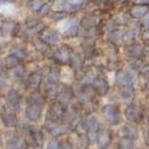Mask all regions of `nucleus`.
I'll return each instance as SVG.
<instances>
[{"label":"nucleus","mask_w":149,"mask_h":149,"mask_svg":"<svg viewBox=\"0 0 149 149\" xmlns=\"http://www.w3.org/2000/svg\"><path fill=\"white\" fill-rule=\"evenodd\" d=\"M45 99V95L40 91H31V94L26 100V108H24V117L28 122H37L42 119Z\"/></svg>","instance_id":"obj_1"},{"label":"nucleus","mask_w":149,"mask_h":149,"mask_svg":"<svg viewBox=\"0 0 149 149\" xmlns=\"http://www.w3.org/2000/svg\"><path fill=\"white\" fill-rule=\"evenodd\" d=\"M81 84L89 86L94 89L95 93L99 95H105L109 92V82L107 77L100 72H88L84 74V77L81 81Z\"/></svg>","instance_id":"obj_2"},{"label":"nucleus","mask_w":149,"mask_h":149,"mask_svg":"<svg viewBox=\"0 0 149 149\" xmlns=\"http://www.w3.org/2000/svg\"><path fill=\"white\" fill-rule=\"evenodd\" d=\"M102 115L104 117V120L110 126L121 125V121H122L121 110H120V105L117 103H110V104L104 105L102 108Z\"/></svg>","instance_id":"obj_3"},{"label":"nucleus","mask_w":149,"mask_h":149,"mask_svg":"<svg viewBox=\"0 0 149 149\" xmlns=\"http://www.w3.org/2000/svg\"><path fill=\"white\" fill-rule=\"evenodd\" d=\"M123 115H125V119L128 122L136 123V125H138V123H141L144 120L143 108L141 107V104H137L134 102L126 105L125 110H123Z\"/></svg>","instance_id":"obj_4"},{"label":"nucleus","mask_w":149,"mask_h":149,"mask_svg":"<svg viewBox=\"0 0 149 149\" xmlns=\"http://www.w3.org/2000/svg\"><path fill=\"white\" fill-rule=\"evenodd\" d=\"M67 115V105L59 100H53L48 109L47 119L53 120L55 122H65Z\"/></svg>","instance_id":"obj_5"},{"label":"nucleus","mask_w":149,"mask_h":149,"mask_svg":"<svg viewBox=\"0 0 149 149\" xmlns=\"http://www.w3.org/2000/svg\"><path fill=\"white\" fill-rule=\"evenodd\" d=\"M82 123H83L84 132L88 134L91 142H94L95 133H97V131L99 130V127L102 126L100 122H99V120H98V117L94 114H93V113H87L83 116Z\"/></svg>","instance_id":"obj_6"},{"label":"nucleus","mask_w":149,"mask_h":149,"mask_svg":"<svg viewBox=\"0 0 149 149\" xmlns=\"http://www.w3.org/2000/svg\"><path fill=\"white\" fill-rule=\"evenodd\" d=\"M94 142L99 149H109V147L113 143V132H111V130L105 126H100L95 133Z\"/></svg>","instance_id":"obj_7"},{"label":"nucleus","mask_w":149,"mask_h":149,"mask_svg":"<svg viewBox=\"0 0 149 149\" xmlns=\"http://www.w3.org/2000/svg\"><path fill=\"white\" fill-rule=\"evenodd\" d=\"M72 54H73V50H72L71 47L66 45V44H61L60 47H58L53 52V56H54V60L56 61L58 64L66 65V64H70Z\"/></svg>","instance_id":"obj_8"},{"label":"nucleus","mask_w":149,"mask_h":149,"mask_svg":"<svg viewBox=\"0 0 149 149\" xmlns=\"http://www.w3.org/2000/svg\"><path fill=\"white\" fill-rule=\"evenodd\" d=\"M125 55L126 58L134 60H143L146 55V48L141 43H130L125 48Z\"/></svg>","instance_id":"obj_9"},{"label":"nucleus","mask_w":149,"mask_h":149,"mask_svg":"<svg viewBox=\"0 0 149 149\" xmlns=\"http://www.w3.org/2000/svg\"><path fill=\"white\" fill-rule=\"evenodd\" d=\"M136 76L132 70H119L115 73V83L119 87H126L134 84Z\"/></svg>","instance_id":"obj_10"},{"label":"nucleus","mask_w":149,"mask_h":149,"mask_svg":"<svg viewBox=\"0 0 149 149\" xmlns=\"http://www.w3.org/2000/svg\"><path fill=\"white\" fill-rule=\"evenodd\" d=\"M5 100H6V107H8L10 110L15 111V113L21 110V108H22V95L16 89H10L8 93H6Z\"/></svg>","instance_id":"obj_11"},{"label":"nucleus","mask_w":149,"mask_h":149,"mask_svg":"<svg viewBox=\"0 0 149 149\" xmlns=\"http://www.w3.org/2000/svg\"><path fill=\"white\" fill-rule=\"evenodd\" d=\"M43 82V73L42 70H36L31 72L28 76L23 79V84L29 91H36L39 88V86Z\"/></svg>","instance_id":"obj_12"},{"label":"nucleus","mask_w":149,"mask_h":149,"mask_svg":"<svg viewBox=\"0 0 149 149\" xmlns=\"http://www.w3.org/2000/svg\"><path fill=\"white\" fill-rule=\"evenodd\" d=\"M74 98V92L67 87L65 84H59L58 86V89H56V97H55V100H59L61 103H64L65 105L70 104Z\"/></svg>","instance_id":"obj_13"},{"label":"nucleus","mask_w":149,"mask_h":149,"mask_svg":"<svg viewBox=\"0 0 149 149\" xmlns=\"http://www.w3.org/2000/svg\"><path fill=\"white\" fill-rule=\"evenodd\" d=\"M39 38L43 42H45L47 44H49V45L52 47V45L59 44V43L61 42V34H60V32H58V31H55V29L44 28L40 32Z\"/></svg>","instance_id":"obj_14"},{"label":"nucleus","mask_w":149,"mask_h":149,"mask_svg":"<svg viewBox=\"0 0 149 149\" xmlns=\"http://www.w3.org/2000/svg\"><path fill=\"white\" fill-rule=\"evenodd\" d=\"M0 117H1V122L4 123L5 127L14 128L17 126V117L15 115V111L10 110L8 107H3L0 110Z\"/></svg>","instance_id":"obj_15"},{"label":"nucleus","mask_w":149,"mask_h":149,"mask_svg":"<svg viewBox=\"0 0 149 149\" xmlns=\"http://www.w3.org/2000/svg\"><path fill=\"white\" fill-rule=\"evenodd\" d=\"M28 138L32 141V143L34 146V148L37 149H40L44 144V133L40 128L38 127H33L31 126L29 127V132H28Z\"/></svg>","instance_id":"obj_16"},{"label":"nucleus","mask_w":149,"mask_h":149,"mask_svg":"<svg viewBox=\"0 0 149 149\" xmlns=\"http://www.w3.org/2000/svg\"><path fill=\"white\" fill-rule=\"evenodd\" d=\"M99 16L95 14H87L84 15L79 21V26L82 27L84 31H89V29H94L98 28L99 24Z\"/></svg>","instance_id":"obj_17"},{"label":"nucleus","mask_w":149,"mask_h":149,"mask_svg":"<svg viewBox=\"0 0 149 149\" xmlns=\"http://www.w3.org/2000/svg\"><path fill=\"white\" fill-rule=\"evenodd\" d=\"M88 0H65L61 5V10L65 12H74L83 9Z\"/></svg>","instance_id":"obj_18"},{"label":"nucleus","mask_w":149,"mask_h":149,"mask_svg":"<svg viewBox=\"0 0 149 149\" xmlns=\"http://www.w3.org/2000/svg\"><path fill=\"white\" fill-rule=\"evenodd\" d=\"M125 32H126V28H123L122 26L111 28L108 33V40L111 44H117L120 42H123L125 40Z\"/></svg>","instance_id":"obj_19"},{"label":"nucleus","mask_w":149,"mask_h":149,"mask_svg":"<svg viewBox=\"0 0 149 149\" xmlns=\"http://www.w3.org/2000/svg\"><path fill=\"white\" fill-rule=\"evenodd\" d=\"M121 133H122V137H127L134 142L139 137V131H138L137 126H136V123H131V122H127L125 125H122Z\"/></svg>","instance_id":"obj_20"},{"label":"nucleus","mask_w":149,"mask_h":149,"mask_svg":"<svg viewBox=\"0 0 149 149\" xmlns=\"http://www.w3.org/2000/svg\"><path fill=\"white\" fill-rule=\"evenodd\" d=\"M6 149H28V143L18 134H14L6 142Z\"/></svg>","instance_id":"obj_21"},{"label":"nucleus","mask_w":149,"mask_h":149,"mask_svg":"<svg viewBox=\"0 0 149 149\" xmlns=\"http://www.w3.org/2000/svg\"><path fill=\"white\" fill-rule=\"evenodd\" d=\"M44 83L47 88H55L60 84V72L58 69H52L47 73L44 78Z\"/></svg>","instance_id":"obj_22"},{"label":"nucleus","mask_w":149,"mask_h":149,"mask_svg":"<svg viewBox=\"0 0 149 149\" xmlns=\"http://www.w3.org/2000/svg\"><path fill=\"white\" fill-rule=\"evenodd\" d=\"M149 11V5H142V4H134L128 11V15L132 18H143Z\"/></svg>","instance_id":"obj_23"},{"label":"nucleus","mask_w":149,"mask_h":149,"mask_svg":"<svg viewBox=\"0 0 149 149\" xmlns=\"http://www.w3.org/2000/svg\"><path fill=\"white\" fill-rule=\"evenodd\" d=\"M45 27V24L43 23V21L40 20H36L32 18L31 21L27 22V28H26V33L27 34H40V32Z\"/></svg>","instance_id":"obj_24"},{"label":"nucleus","mask_w":149,"mask_h":149,"mask_svg":"<svg viewBox=\"0 0 149 149\" xmlns=\"http://www.w3.org/2000/svg\"><path fill=\"white\" fill-rule=\"evenodd\" d=\"M70 131H71V130H70L69 125H67L66 122H58L56 125L52 128V131L49 133H52V136L54 138H60V137H64V136H66Z\"/></svg>","instance_id":"obj_25"},{"label":"nucleus","mask_w":149,"mask_h":149,"mask_svg":"<svg viewBox=\"0 0 149 149\" xmlns=\"http://www.w3.org/2000/svg\"><path fill=\"white\" fill-rule=\"evenodd\" d=\"M83 58L78 53H73L71 60H70V66L72 67V70L74 72H82L83 71Z\"/></svg>","instance_id":"obj_26"},{"label":"nucleus","mask_w":149,"mask_h":149,"mask_svg":"<svg viewBox=\"0 0 149 149\" xmlns=\"http://www.w3.org/2000/svg\"><path fill=\"white\" fill-rule=\"evenodd\" d=\"M131 70L136 73L141 74H148L149 73V64L143 63L142 60H134L131 64Z\"/></svg>","instance_id":"obj_27"},{"label":"nucleus","mask_w":149,"mask_h":149,"mask_svg":"<svg viewBox=\"0 0 149 149\" xmlns=\"http://www.w3.org/2000/svg\"><path fill=\"white\" fill-rule=\"evenodd\" d=\"M64 34L69 38H73L79 34V22H76V20L71 18V23L64 29Z\"/></svg>","instance_id":"obj_28"},{"label":"nucleus","mask_w":149,"mask_h":149,"mask_svg":"<svg viewBox=\"0 0 149 149\" xmlns=\"http://www.w3.org/2000/svg\"><path fill=\"white\" fill-rule=\"evenodd\" d=\"M17 29V23L15 21H3L0 22V32L3 34H14Z\"/></svg>","instance_id":"obj_29"},{"label":"nucleus","mask_w":149,"mask_h":149,"mask_svg":"<svg viewBox=\"0 0 149 149\" xmlns=\"http://www.w3.org/2000/svg\"><path fill=\"white\" fill-rule=\"evenodd\" d=\"M9 54L14 55V56H16L17 59H20L21 61L27 58V52L24 50L21 45H12V47H10Z\"/></svg>","instance_id":"obj_30"},{"label":"nucleus","mask_w":149,"mask_h":149,"mask_svg":"<svg viewBox=\"0 0 149 149\" xmlns=\"http://www.w3.org/2000/svg\"><path fill=\"white\" fill-rule=\"evenodd\" d=\"M3 64H4V66H5L8 70H12L14 67H16L17 65H20V64H21V60H20V59H17L16 56H14V55L9 54L8 56H5V58H4Z\"/></svg>","instance_id":"obj_31"},{"label":"nucleus","mask_w":149,"mask_h":149,"mask_svg":"<svg viewBox=\"0 0 149 149\" xmlns=\"http://www.w3.org/2000/svg\"><path fill=\"white\" fill-rule=\"evenodd\" d=\"M33 45L36 48V50L38 52V53H42V54H47L49 52H52V47L47 44L45 42H43L40 38L38 39H34L33 40Z\"/></svg>","instance_id":"obj_32"},{"label":"nucleus","mask_w":149,"mask_h":149,"mask_svg":"<svg viewBox=\"0 0 149 149\" xmlns=\"http://www.w3.org/2000/svg\"><path fill=\"white\" fill-rule=\"evenodd\" d=\"M11 71V74H12V77L18 79V81H21V79H24V76H26V67H24L22 64L20 65H17L16 67H14Z\"/></svg>","instance_id":"obj_33"},{"label":"nucleus","mask_w":149,"mask_h":149,"mask_svg":"<svg viewBox=\"0 0 149 149\" xmlns=\"http://www.w3.org/2000/svg\"><path fill=\"white\" fill-rule=\"evenodd\" d=\"M117 149H134V141L127 137H121L117 142Z\"/></svg>","instance_id":"obj_34"},{"label":"nucleus","mask_w":149,"mask_h":149,"mask_svg":"<svg viewBox=\"0 0 149 149\" xmlns=\"http://www.w3.org/2000/svg\"><path fill=\"white\" fill-rule=\"evenodd\" d=\"M47 3L44 0H29V9L32 12H36V14H40V11L43 9Z\"/></svg>","instance_id":"obj_35"},{"label":"nucleus","mask_w":149,"mask_h":149,"mask_svg":"<svg viewBox=\"0 0 149 149\" xmlns=\"http://www.w3.org/2000/svg\"><path fill=\"white\" fill-rule=\"evenodd\" d=\"M120 95L122 99H132L133 97V87L132 86H126V87H120Z\"/></svg>","instance_id":"obj_36"},{"label":"nucleus","mask_w":149,"mask_h":149,"mask_svg":"<svg viewBox=\"0 0 149 149\" xmlns=\"http://www.w3.org/2000/svg\"><path fill=\"white\" fill-rule=\"evenodd\" d=\"M50 17H52V20L55 21V22H61V21H64L67 18V12H65V11H54L50 14Z\"/></svg>","instance_id":"obj_37"},{"label":"nucleus","mask_w":149,"mask_h":149,"mask_svg":"<svg viewBox=\"0 0 149 149\" xmlns=\"http://www.w3.org/2000/svg\"><path fill=\"white\" fill-rule=\"evenodd\" d=\"M59 149H73V144L69 139H61L59 141Z\"/></svg>","instance_id":"obj_38"},{"label":"nucleus","mask_w":149,"mask_h":149,"mask_svg":"<svg viewBox=\"0 0 149 149\" xmlns=\"http://www.w3.org/2000/svg\"><path fill=\"white\" fill-rule=\"evenodd\" d=\"M45 149H59V141H56L54 137L47 142Z\"/></svg>","instance_id":"obj_39"},{"label":"nucleus","mask_w":149,"mask_h":149,"mask_svg":"<svg viewBox=\"0 0 149 149\" xmlns=\"http://www.w3.org/2000/svg\"><path fill=\"white\" fill-rule=\"evenodd\" d=\"M50 12H52V6H50V4H45L44 6H43L42 11H40V15H42V16H47V15H50Z\"/></svg>","instance_id":"obj_40"},{"label":"nucleus","mask_w":149,"mask_h":149,"mask_svg":"<svg viewBox=\"0 0 149 149\" xmlns=\"http://www.w3.org/2000/svg\"><path fill=\"white\" fill-rule=\"evenodd\" d=\"M142 27H144V28H147V29H149V11H148V14L142 18Z\"/></svg>","instance_id":"obj_41"},{"label":"nucleus","mask_w":149,"mask_h":149,"mask_svg":"<svg viewBox=\"0 0 149 149\" xmlns=\"http://www.w3.org/2000/svg\"><path fill=\"white\" fill-rule=\"evenodd\" d=\"M6 83H8V77H6V74L4 72L0 71V87L6 86Z\"/></svg>","instance_id":"obj_42"},{"label":"nucleus","mask_w":149,"mask_h":149,"mask_svg":"<svg viewBox=\"0 0 149 149\" xmlns=\"http://www.w3.org/2000/svg\"><path fill=\"white\" fill-rule=\"evenodd\" d=\"M93 3L97 4V5H99V6H103V5H105V4H108L109 0H93Z\"/></svg>","instance_id":"obj_43"},{"label":"nucleus","mask_w":149,"mask_h":149,"mask_svg":"<svg viewBox=\"0 0 149 149\" xmlns=\"http://www.w3.org/2000/svg\"><path fill=\"white\" fill-rule=\"evenodd\" d=\"M134 4H142V5H149V0H133Z\"/></svg>","instance_id":"obj_44"},{"label":"nucleus","mask_w":149,"mask_h":149,"mask_svg":"<svg viewBox=\"0 0 149 149\" xmlns=\"http://www.w3.org/2000/svg\"><path fill=\"white\" fill-rule=\"evenodd\" d=\"M144 142H146V146L149 148V126L147 128V133H146V137H144Z\"/></svg>","instance_id":"obj_45"},{"label":"nucleus","mask_w":149,"mask_h":149,"mask_svg":"<svg viewBox=\"0 0 149 149\" xmlns=\"http://www.w3.org/2000/svg\"><path fill=\"white\" fill-rule=\"evenodd\" d=\"M12 3H14V0H0V5H8Z\"/></svg>","instance_id":"obj_46"},{"label":"nucleus","mask_w":149,"mask_h":149,"mask_svg":"<svg viewBox=\"0 0 149 149\" xmlns=\"http://www.w3.org/2000/svg\"><path fill=\"white\" fill-rule=\"evenodd\" d=\"M116 3H119V4H125V3H127L128 0H115Z\"/></svg>","instance_id":"obj_47"},{"label":"nucleus","mask_w":149,"mask_h":149,"mask_svg":"<svg viewBox=\"0 0 149 149\" xmlns=\"http://www.w3.org/2000/svg\"><path fill=\"white\" fill-rule=\"evenodd\" d=\"M4 66V64H3V60L1 59H0V71H1V67Z\"/></svg>","instance_id":"obj_48"},{"label":"nucleus","mask_w":149,"mask_h":149,"mask_svg":"<svg viewBox=\"0 0 149 149\" xmlns=\"http://www.w3.org/2000/svg\"><path fill=\"white\" fill-rule=\"evenodd\" d=\"M0 142H1V141H0Z\"/></svg>","instance_id":"obj_49"}]
</instances>
